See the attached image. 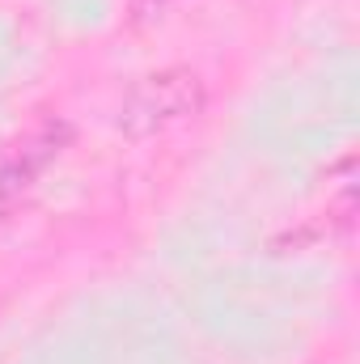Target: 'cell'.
I'll return each instance as SVG.
<instances>
[{"label": "cell", "mask_w": 360, "mask_h": 364, "mask_svg": "<svg viewBox=\"0 0 360 364\" xmlns=\"http://www.w3.org/2000/svg\"><path fill=\"white\" fill-rule=\"evenodd\" d=\"M203 102H208V90H203L199 73L166 68V73H153L132 85V93L123 97V110H119V127L127 136H157L174 123L195 119L203 110Z\"/></svg>", "instance_id": "cell-1"}, {"label": "cell", "mask_w": 360, "mask_h": 364, "mask_svg": "<svg viewBox=\"0 0 360 364\" xmlns=\"http://www.w3.org/2000/svg\"><path fill=\"white\" fill-rule=\"evenodd\" d=\"M73 144V123L68 119H47L38 123L21 144H13L4 157H0V203H9L13 195L30 191L34 178Z\"/></svg>", "instance_id": "cell-2"}, {"label": "cell", "mask_w": 360, "mask_h": 364, "mask_svg": "<svg viewBox=\"0 0 360 364\" xmlns=\"http://www.w3.org/2000/svg\"><path fill=\"white\" fill-rule=\"evenodd\" d=\"M322 237V229L318 225H305V229H292V233H280V237H271V255H292V250H305V246H314Z\"/></svg>", "instance_id": "cell-3"}, {"label": "cell", "mask_w": 360, "mask_h": 364, "mask_svg": "<svg viewBox=\"0 0 360 364\" xmlns=\"http://www.w3.org/2000/svg\"><path fill=\"white\" fill-rule=\"evenodd\" d=\"M9 216H13V212H9V208H4V203H0V229H4V225H9Z\"/></svg>", "instance_id": "cell-4"}]
</instances>
